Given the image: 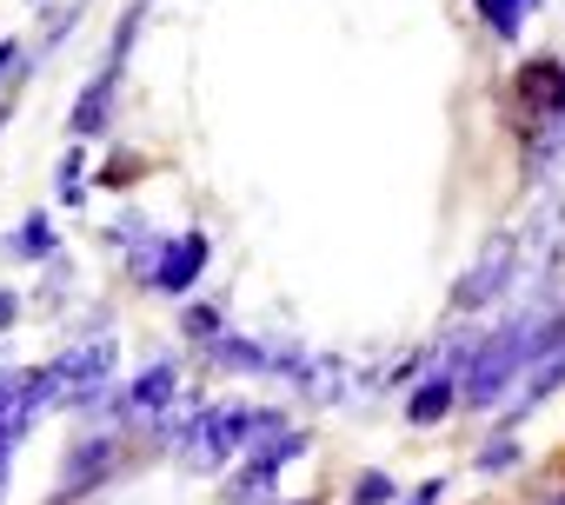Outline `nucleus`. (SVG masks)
<instances>
[{"mask_svg":"<svg viewBox=\"0 0 565 505\" xmlns=\"http://www.w3.org/2000/svg\"><path fill=\"white\" fill-rule=\"evenodd\" d=\"M512 114H519L525 166L545 173L565 153V54H539L512 74Z\"/></svg>","mask_w":565,"mask_h":505,"instance_id":"obj_1","label":"nucleus"},{"mask_svg":"<svg viewBox=\"0 0 565 505\" xmlns=\"http://www.w3.org/2000/svg\"><path fill=\"white\" fill-rule=\"evenodd\" d=\"M107 379H114V340L100 333V340H81V346H67L54 366H34L28 373V393H34V406H94L100 393H107Z\"/></svg>","mask_w":565,"mask_h":505,"instance_id":"obj_2","label":"nucleus"},{"mask_svg":"<svg viewBox=\"0 0 565 505\" xmlns=\"http://www.w3.org/2000/svg\"><path fill=\"white\" fill-rule=\"evenodd\" d=\"M300 452H307V432H300V426L259 432V439L239 452V472H233L226 498H233V505H273V485H279V472H287Z\"/></svg>","mask_w":565,"mask_h":505,"instance_id":"obj_3","label":"nucleus"},{"mask_svg":"<svg viewBox=\"0 0 565 505\" xmlns=\"http://www.w3.org/2000/svg\"><path fill=\"white\" fill-rule=\"evenodd\" d=\"M259 439V412L253 406H200L193 419H186V432H180V452L200 465V472H213V465H226L239 445H253Z\"/></svg>","mask_w":565,"mask_h":505,"instance_id":"obj_4","label":"nucleus"},{"mask_svg":"<svg viewBox=\"0 0 565 505\" xmlns=\"http://www.w3.org/2000/svg\"><path fill=\"white\" fill-rule=\"evenodd\" d=\"M512 273H519V239L512 233H499L486 253H479V260L459 273V287H452V300H446V313L452 320H466V313H486L505 287H512Z\"/></svg>","mask_w":565,"mask_h":505,"instance_id":"obj_5","label":"nucleus"},{"mask_svg":"<svg viewBox=\"0 0 565 505\" xmlns=\"http://www.w3.org/2000/svg\"><path fill=\"white\" fill-rule=\"evenodd\" d=\"M173 406H180V366H173V359L140 366V373L114 393V419H120V426H147V432H153Z\"/></svg>","mask_w":565,"mask_h":505,"instance_id":"obj_6","label":"nucleus"},{"mask_svg":"<svg viewBox=\"0 0 565 505\" xmlns=\"http://www.w3.org/2000/svg\"><path fill=\"white\" fill-rule=\"evenodd\" d=\"M114 465H120V439H114V432H87V439H74V452L61 459V485H54L47 505H81L94 485L114 479Z\"/></svg>","mask_w":565,"mask_h":505,"instance_id":"obj_7","label":"nucleus"},{"mask_svg":"<svg viewBox=\"0 0 565 505\" xmlns=\"http://www.w3.org/2000/svg\"><path fill=\"white\" fill-rule=\"evenodd\" d=\"M206 260H213V239L200 233V226H186V233H173L167 246H160V267H153V293H193L200 287V273H206Z\"/></svg>","mask_w":565,"mask_h":505,"instance_id":"obj_8","label":"nucleus"},{"mask_svg":"<svg viewBox=\"0 0 565 505\" xmlns=\"http://www.w3.org/2000/svg\"><path fill=\"white\" fill-rule=\"evenodd\" d=\"M558 386H565V346H558V353H545V359H539V366H532V373L512 386V406H505L499 432H519V426H525V419H532V412H539L552 393H558Z\"/></svg>","mask_w":565,"mask_h":505,"instance_id":"obj_9","label":"nucleus"},{"mask_svg":"<svg viewBox=\"0 0 565 505\" xmlns=\"http://www.w3.org/2000/svg\"><path fill=\"white\" fill-rule=\"evenodd\" d=\"M114 74H94L87 87H81V100H74V114H67V127H74V140H94V133H107V120H114Z\"/></svg>","mask_w":565,"mask_h":505,"instance_id":"obj_10","label":"nucleus"},{"mask_svg":"<svg viewBox=\"0 0 565 505\" xmlns=\"http://www.w3.org/2000/svg\"><path fill=\"white\" fill-rule=\"evenodd\" d=\"M273 359H279V346L246 340V333H226L206 346V366H220V373H273Z\"/></svg>","mask_w":565,"mask_h":505,"instance_id":"obj_11","label":"nucleus"},{"mask_svg":"<svg viewBox=\"0 0 565 505\" xmlns=\"http://www.w3.org/2000/svg\"><path fill=\"white\" fill-rule=\"evenodd\" d=\"M452 399H459V373H433V379H419V386L406 393V419H413V426H439V419L452 412Z\"/></svg>","mask_w":565,"mask_h":505,"instance_id":"obj_12","label":"nucleus"},{"mask_svg":"<svg viewBox=\"0 0 565 505\" xmlns=\"http://www.w3.org/2000/svg\"><path fill=\"white\" fill-rule=\"evenodd\" d=\"M8 253H14V260H28V267H41V260H54V253H61V233H54V219L34 206L14 233H8Z\"/></svg>","mask_w":565,"mask_h":505,"instance_id":"obj_13","label":"nucleus"},{"mask_svg":"<svg viewBox=\"0 0 565 505\" xmlns=\"http://www.w3.org/2000/svg\"><path fill=\"white\" fill-rule=\"evenodd\" d=\"M479 8V21L505 41V47H519V34H525V21L539 14V0H472Z\"/></svg>","mask_w":565,"mask_h":505,"instance_id":"obj_14","label":"nucleus"},{"mask_svg":"<svg viewBox=\"0 0 565 505\" xmlns=\"http://www.w3.org/2000/svg\"><path fill=\"white\" fill-rule=\"evenodd\" d=\"M180 333H186V340H200V346H213V340H226V320H220V307H206V300H186V313H180Z\"/></svg>","mask_w":565,"mask_h":505,"instance_id":"obj_15","label":"nucleus"},{"mask_svg":"<svg viewBox=\"0 0 565 505\" xmlns=\"http://www.w3.org/2000/svg\"><path fill=\"white\" fill-rule=\"evenodd\" d=\"M512 465H519V432H492L472 459V472H512Z\"/></svg>","mask_w":565,"mask_h":505,"instance_id":"obj_16","label":"nucleus"},{"mask_svg":"<svg viewBox=\"0 0 565 505\" xmlns=\"http://www.w3.org/2000/svg\"><path fill=\"white\" fill-rule=\"evenodd\" d=\"M81 173H87V153H81V147L61 153V180H54V186H61V206H87V180H81Z\"/></svg>","mask_w":565,"mask_h":505,"instance_id":"obj_17","label":"nucleus"},{"mask_svg":"<svg viewBox=\"0 0 565 505\" xmlns=\"http://www.w3.org/2000/svg\"><path fill=\"white\" fill-rule=\"evenodd\" d=\"M353 505H393V479H386V472L353 479Z\"/></svg>","mask_w":565,"mask_h":505,"instance_id":"obj_18","label":"nucleus"},{"mask_svg":"<svg viewBox=\"0 0 565 505\" xmlns=\"http://www.w3.org/2000/svg\"><path fill=\"white\" fill-rule=\"evenodd\" d=\"M74 14H81V8H61V14L47 21V34H41V54H54V47L67 41V28H74Z\"/></svg>","mask_w":565,"mask_h":505,"instance_id":"obj_19","label":"nucleus"},{"mask_svg":"<svg viewBox=\"0 0 565 505\" xmlns=\"http://www.w3.org/2000/svg\"><path fill=\"white\" fill-rule=\"evenodd\" d=\"M14 320H21V293H14V287H0V333H8Z\"/></svg>","mask_w":565,"mask_h":505,"instance_id":"obj_20","label":"nucleus"},{"mask_svg":"<svg viewBox=\"0 0 565 505\" xmlns=\"http://www.w3.org/2000/svg\"><path fill=\"white\" fill-rule=\"evenodd\" d=\"M439 498H446V485H439V479H426V485H419V492H406L399 505H439Z\"/></svg>","mask_w":565,"mask_h":505,"instance_id":"obj_21","label":"nucleus"},{"mask_svg":"<svg viewBox=\"0 0 565 505\" xmlns=\"http://www.w3.org/2000/svg\"><path fill=\"white\" fill-rule=\"evenodd\" d=\"M21 54H28V47H21V41H0V80H8V74H14V67H21Z\"/></svg>","mask_w":565,"mask_h":505,"instance_id":"obj_22","label":"nucleus"},{"mask_svg":"<svg viewBox=\"0 0 565 505\" xmlns=\"http://www.w3.org/2000/svg\"><path fill=\"white\" fill-rule=\"evenodd\" d=\"M8 120H14V100H0V127H8Z\"/></svg>","mask_w":565,"mask_h":505,"instance_id":"obj_23","label":"nucleus"},{"mask_svg":"<svg viewBox=\"0 0 565 505\" xmlns=\"http://www.w3.org/2000/svg\"><path fill=\"white\" fill-rule=\"evenodd\" d=\"M552 505H565V492H558V498H552Z\"/></svg>","mask_w":565,"mask_h":505,"instance_id":"obj_24","label":"nucleus"},{"mask_svg":"<svg viewBox=\"0 0 565 505\" xmlns=\"http://www.w3.org/2000/svg\"><path fill=\"white\" fill-rule=\"evenodd\" d=\"M34 8H41V0H34Z\"/></svg>","mask_w":565,"mask_h":505,"instance_id":"obj_25","label":"nucleus"}]
</instances>
